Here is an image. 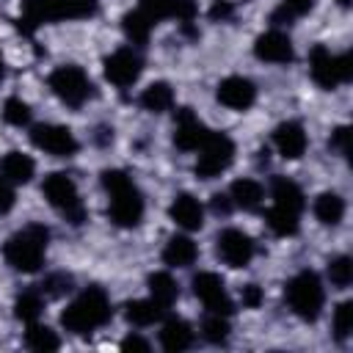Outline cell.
Instances as JSON below:
<instances>
[{
  "label": "cell",
  "mask_w": 353,
  "mask_h": 353,
  "mask_svg": "<svg viewBox=\"0 0 353 353\" xmlns=\"http://www.w3.org/2000/svg\"><path fill=\"white\" fill-rule=\"evenodd\" d=\"M17 201V193H14V185L8 179L0 176V215H6Z\"/></svg>",
  "instance_id": "ee69618b"
},
{
  "label": "cell",
  "mask_w": 353,
  "mask_h": 353,
  "mask_svg": "<svg viewBox=\"0 0 353 353\" xmlns=\"http://www.w3.org/2000/svg\"><path fill=\"white\" fill-rule=\"evenodd\" d=\"M229 317L226 314H215V312H207L204 323H201V336L210 342V345H223L229 339Z\"/></svg>",
  "instance_id": "d6a6232c"
},
{
  "label": "cell",
  "mask_w": 353,
  "mask_h": 353,
  "mask_svg": "<svg viewBox=\"0 0 353 353\" xmlns=\"http://www.w3.org/2000/svg\"><path fill=\"white\" fill-rule=\"evenodd\" d=\"M39 314H41V295L33 292V290L19 292L17 301H14V317L22 320L25 325H30V323L39 320Z\"/></svg>",
  "instance_id": "1f68e13d"
},
{
  "label": "cell",
  "mask_w": 353,
  "mask_h": 353,
  "mask_svg": "<svg viewBox=\"0 0 353 353\" xmlns=\"http://www.w3.org/2000/svg\"><path fill=\"white\" fill-rule=\"evenodd\" d=\"M168 218L185 229V232H199L204 226V207L199 204L196 196L190 193H176L174 201L168 204Z\"/></svg>",
  "instance_id": "e0dca14e"
},
{
  "label": "cell",
  "mask_w": 353,
  "mask_h": 353,
  "mask_svg": "<svg viewBox=\"0 0 353 353\" xmlns=\"http://www.w3.org/2000/svg\"><path fill=\"white\" fill-rule=\"evenodd\" d=\"M99 182L110 196V207H108L110 221L119 229H135L143 218V196L138 185L121 168H105L99 174Z\"/></svg>",
  "instance_id": "6da1fadb"
},
{
  "label": "cell",
  "mask_w": 353,
  "mask_h": 353,
  "mask_svg": "<svg viewBox=\"0 0 353 353\" xmlns=\"http://www.w3.org/2000/svg\"><path fill=\"white\" fill-rule=\"evenodd\" d=\"M25 345L30 350H39V353H47V350H58L61 347V339L52 328L47 325H39V323H30L28 331H25Z\"/></svg>",
  "instance_id": "f546056e"
},
{
  "label": "cell",
  "mask_w": 353,
  "mask_h": 353,
  "mask_svg": "<svg viewBox=\"0 0 353 353\" xmlns=\"http://www.w3.org/2000/svg\"><path fill=\"white\" fill-rule=\"evenodd\" d=\"M6 77V61H3V52H0V80Z\"/></svg>",
  "instance_id": "7dc6e473"
},
{
  "label": "cell",
  "mask_w": 353,
  "mask_h": 353,
  "mask_svg": "<svg viewBox=\"0 0 353 353\" xmlns=\"http://www.w3.org/2000/svg\"><path fill=\"white\" fill-rule=\"evenodd\" d=\"M141 108L149 110V113H165L174 108V88L165 83V80H157L152 85L143 88L141 94Z\"/></svg>",
  "instance_id": "484cf974"
},
{
  "label": "cell",
  "mask_w": 353,
  "mask_h": 353,
  "mask_svg": "<svg viewBox=\"0 0 353 353\" xmlns=\"http://www.w3.org/2000/svg\"><path fill=\"white\" fill-rule=\"evenodd\" d=\"M22 17L17 19V28L25 36H33L36 28L66 19V3L63 0H22L19 3Z\"/></svg>",
  "instance_id": "7c38bea8"
},
{
  "label": "cell",
  "mask_w": 353,
  "mask_h": 353,
  "mask_svg": "<svg viewBox=\"0 0 353 353\" xmlns=\"http://www.w3.org/2000/svg\"><path fill=\"white\" fill-rule=\"evenodd\" d=\"M353 334V301H342L334 309V336L345 342Z\"/></svg>",
  "instance_id": "d590c367"
},
{
  "label": "cell",
  "mask_w": 353,
  "mask_h": 353,
  "mask_svg": "<svg viewBox=\"0 0 353 353\" xmlns=\"http://www.w3.org/2000/svg\"><path fill=\"white\" fill-rule=\"evenodd\" d=\"M336 3H339V6H350V0H336Z\"/></svg>",
  "instance_id": "c3c4849f"
},
{
  "label": "cell",
  "mask_w": 353,
  "mask_h": 353,
  "mask_svg": "<svg viewBox=\"0 0 353 353\" xmlns=\"http://www.w3.org/2000/svg\"><path fill=\"white\" fill-rule=\"evenodd\" d=\"M229 199H232L234 207L251 212V210H259V204L265 199V190L256 179H234L232 188H229Z\"/></svg>",
  "instance_id": "cb8c5ba5"
},
{
  "label": "cell",
  "mask_w": 353,
  "mask_h": 353,
  "mask_svg": "<svg viewBox=\"0 0 353 353\" xmlns=\"http://www.w3.org/2000/svg\"><path fill=\"white\" fill-rule=\"evenodd\" d=\"M66 3V19H85L94 17L99 8V0H63Z\"/></svg>",
  "instance_id": "f35d334b"
},
{
  "label": "cell",
  "mask_w": 353,
  "mask_h": 353,
  "mask_svg": "<svg viewBox=\"0 0 353 353\" xmlns=\"http://www.w3.org/2000/svg\"><path fill=\"white\" fill-rule=\"evenodd\" d=\"M312 8H314V0H281V6L270 14V22H273L276 28H281V25H292L298 17L309 14Z\"/></svg>",
  "instance_id": "4dcf8cb0"
},
{
  "label": "cell",
  "mask_w": 353,
  "mask_h": 353,
  "mask_svg": "<svg viewBox=\"0 0 353 353\" xmlns=\"http://www.w3.org/2000/svg\"><path fill=\"white\" fill-rule=\"evenodd\" d=\"M254 55L268 63H290L295 58V50H292L290 36L281 33L279 28H273L254 39Z\"/></svg>",
  "instance_id": "2e32d148"
},
{
  "label": "cell",
  "mask_w": 353,
  "mask_h": 353,
  "mask_svg": "<svg viewBox=\"0 0 353 353\" xmlns=\"http://www.w3.org/2000/svg\"><path fill=\"white\" fill-rule=\"evenodd\" d=\"M196 152H199L196 176L215 179V176H221L232 165V160H234V141L226 132H207L204 143Z\"/></svg>",
  "instance_id": "52a82bcc"
},
{
  "label": "cell",
  "mask_w": 353,
  "mask_h": 353,
  "mask_svg": "<svg viewBox=\"0 0 353 353\" xmlns=\"http://www.w3.org/2000/svg\"><path fill=\"white\" fill-rule=\"evenodd\" d=\"M309 74H312V80H314L320 88L334 91L339 83H347V80L353 77L350 52L331 55L328 47L314 44V47L309 50Z\"/></svg>",
  "instance_id": "8992f818"
},
{
  "label": "cell",
  "mask_w": 353,
  "mask_h": 353,
  "mask_svg": "<svg viewBox=\"0 0 353 353\" xmlns=\"http://www.w3.org/2000/svg\"><path fill=\"white\" fill-rule=\"evenodd\" d=\"M199 256V248L196 243L188 237V234H174L168 237L165 248H163V262L168 268H190Z\"/></svg>",
  "instance_id": "7402d4cb"
},
{
  "label": "cell",
  "mask_w": 353,
  "mask_h": 353,
  "mask_svg": "<svg viewBox=\"0 0 353 353\" xmlns=\"http://www.w3.org/2000/svg\"><path fill=\"white\" fill-rule=\"evenodd\" d=\"M314 215L323 226H336L342 223L345 218V199L334 190H323L317 199H314Z\"/></svg>",
  "instance_id": "d4e9b609"
},
{
  "label": "cell",
  "mask_w": 353,
  "mask_h": 353,
  "mask_svg": "<svg viewBox=\"0 0 353 353\" xmlns=\"http://www.w3.org/2000/svg\"><path fill=\"white\" fill-rule=\"evenodd\" d=\"M265 223H268V229H270L273 234H279V237H292V234L301 229V215H295V212L281 210V207L273 204V207L265 212Z\"/></svg>",
  "instance_id": "83f0119b"
},
{
  "label": "cell",
  "mask_w": 353,
  "mask_h": 353,
  "mask_svg": "<svg viewBox=\"0 0 353 353\" xmlns=\"http://www.w3.org/2000/svg\"><path fill=\"white\" fill-rule=\"evenodd\" d=\"M121 350H135V353H149V342L138 334H130L121 339Z\"/></svg>",
  "instance_id": "f6af8a7d"
},
{
  "label": "cell",
  "mask_w": 353,
  "mask_h": 353,
  "mask_svg": "<svg viewBox=\"0 0 353 353\" xmlns=\"http://www.w3.org/2000/svg\"><path fill=\"white\" fill-rule=\"evenodd\" d=\"M218 102L226 105L229 110H248L254 102H256V85L243 77V74H229L218 83V91H215Z\"/></svg>",
  "instance_id": "4fadbf2b"
},
{
  "label": "cell",
  "mask_w": 353,
  "mask_h": 353,
  "mask_svg": "<svg viewBox=\"0 0 353 353\" xmlns=\"http://www.w3.org/2000/svg\"><path fill=\"white\" fill-rule=\"evenodd\" d=\"M270 196H273V204L281 207V210H290L295 215L303 212L306 207V199H303V190L298 188V182L287 179V176H273L270 179Z\"/></svg>",
  "instance_id": "d6986e66"
},
{
  "label": "cell",
  "mask_w": 353,
  "mask_h": 353,
  "mask_svg": "<svg viewBox=\"0 0 353 353\" xmlns=\"http://www.w3.org/2000/svg\"><path fill=\"white\" fill-rule=\"evenodd\" d=\"M218 256L229 268H245L254 259V240L240 229H223L218 234Z\"/></svg>",
  "instance_id": "9a60e30c"
},
{
  "label": "cell",
  "mask_w": 353,
  "mask_h": 353,
  "mask_svg": "<svg viewBox=\"0 0 353 353\" xmlns=\"http://www.w3.org/2000/svg\"><path fill=\"white\" fill-rule=\"evenodd\" d=\"M193 295L204 303L207 312H215V314H232L234 312V303L232 298L226 295V287H223V279L212 270H201L193 276Z\"/></svg>",
  "instance_id": "30bf717a"
},
{
  "label": "cell",
  "mask_w": 353,
  "mask_h": 353,
  "mask_svg": "<svg viewBox=\"0 0 353 353\" xmlns=\"http://www.w3.org/2000/svg\"><path fill=\"white\" fill-rule=\"evenodd\" d=\"M110 298L102 287H85L61 314V325L74 336H88L110 320Z\"/></svg>",
  "instance_id": "7a4b0ae2"
},
{
  "label": "cell",
  "mask_w": 353,
  "mask_h": 353,
  "mask_svg": "<svg viewBox=\"0 0 353 353\" xmlns=\"http://www.w3.org/2000/svg\"><path fill=\"white\" fill-rule=\"evenodd\" d=\"M160 345L168 350V353H179V350H188L193 345V328L188 320L182 317H168L160 328Z\"/></svg>",
  "instance_id": "44dd1931"
},
{
  "label": "cell",
  "mask_w": 353,
  "mask_h": 353,
  "mask_svg": "<svg viewBox=\"0 0 353 353\" xmlns=\"http://www.w3.org/2000/svg\"><path fill=\"white\" fill-rule=\"evenodd\" d=\"M232 207H234V204H232L229 196H223V193H215V196H212V210H215L218 215H229Z\"/></svg>",
  "instance_id": "bcb514c9"
},
{
  "label": "cell",
  "mask_w": 353,
  "mask_h": 353,
  "mask_svg": "<svg viewBox=\"0 0 353 353\" xmlns=\"http://www.w3.org/2000/svg\"><path fill=\"white\" fill-rule=\"evenodd\" d=\"M47 243H50V229L44 223H28L6 240L3 256L17 273H36L44 265Z\"/></svg>",
  "instance_id": "3957f363"
},
{
  "label": "cell",
  "mask_w": 353,
  "mask_h": 353,
  "mask_svg": "<svg viewBox=\"0 0 353 353\" xmlns=\"http://www.w3.org/2000/svg\"><path fill=\"white\" fill-rule=\"evenodd\" d=\"M328 143H331V149H336L339 154L347 157V154H350V130H347L345 124L336 127V130L331 132V141H328Z\"/></svg>",
  "instance_id": "b9f144b4"
},
{
  "label": "cell",
  "mask_w": 353,
  "mask_h": 353,
  "mask_svg": "<svg viewBox=\"0 0 353 353\" xmlns=\"http://www.w3.org/2000/svg\"><path fill=\"white\" fill-rule=\"evenodd\" d=\"M138 11L152 25H157V22H163V19L171 17V0H138Z\"/></svg>",
  "instance_id": "74e56055"
},
{
  "label": "cell",
  "mask_w": 353,
  "mask_h": 353,
  "mask_svg": "<svg viewBox=\"0 0 353 353\" xmlns=\"http://www.w3.org/2000/svg\"><path fill=\"white\" fill-rule=\"evenodd\" d=\"M47 83H50V91H52L63 105H69V108H80V105L91 97V80H88V74H85L80 66H74V63H66V66L52 69L50 77H47Z\"/></svg>",
  "instance_id": "ba28073f"
},
{
  "label": "cell",
  "mask_w": 353,
  "mask_h": 353,
  "mask_svg": "<svg viewBox=\"0 0 353 353\" xmlns=\"http://www.w3.org/2000/svg\"><path fill=\"white\" fill-rule=\"evenodd\" d=\"M207 124L190 110V108H179L174 116V146L182 152H196L204 138H207Z\"/></svg>",
  "instance_id": "5bb4252c"
},
{
  "label": "cell",
  "mask_w": 353,
  "mask_h": 353,
  "mask_svg": "<svg viewBox=\"0 0 353 353\" xmlns=\"http://www.w3.org/2000/svg\"><path fill=\"white\" fill-rule=\"evenodd\" d=\"M3 119H6V124H11V127H28L30 119H33V110H30V105H28L25 99L8 97V99L3 102Z\"/></svg>",
  "instance_id": "836d02e7"
},
{
  "label": "cell",
  "mask_w": 353,
  "mask_h": 353,
  "mask_svg": "<svg viewBox=\"0 0 353 353\" xmlns=\"http://www.w3.org/2000/svg\"><path fill=\"white\" fill-rule=\"evenodd\" d=\"M146 287H149V298H154L160 306H171L176 298H179V287H176V281L171 279V273H152L149 279H146Z\"/></svg>",
  "instance_id": "4316f807"
},
{
  "label": "cell",
  "mask_w": 353,
  "mask_h": 353,
  "mask_svg": "<svg viewBox=\"0 0 353 353\" xmlns=\"http://www.w3.org/2000/svg\"><path fill=\"white\" fill-rule=\"evenodd\" d=\"M0 174H3V179H8L11 185H28V182L33 179V174H36V163H33V157L25 154V152H8V154H3V160H0Z\"/></svg>",
  "instance_id": "ffe728a7"
},
{
  "label": "cell",
  "mask_w": 353,
  "mask_h": 353,
  "mask_svg": "<svg viewBox=\"0 0 353 353\" xmlns=\"http://www.w3.org/2000/svg\"><path fill=\"white\" fill-rule=\"evenodd\" d=\"M41 193L72 226H80L85 221V207H83L77 185H74V179L69 174H63V171L47 174L44 182H41Z\"/></svg>",
  "instance_id": "5b68a950"
},
{
  "label": "cell",
  "mask_w": 353,
  "mask_h": 353,
  "mask_svg": "<svg viewBox=\"0 0 353 353\" xmlns=\"http://www.w3.org/2000/svg\"><path fill=\"white\" fill-rule=\"evenodd\" d=\"M240 301H243L245 309H259L262 301H265V292H262L259 284H245V287L240 290Z\"/></svg>",
  "instance_id": "60d3db41"
},
{
  "label": "cell",
  "mask_w": 353,
  "mask_h": 353,
  "mask_svg": "<svg viewBox=\"0 0 353 353\" xmlns=\"http://www.w3.org/2000/svg\"><path fill=\"white\" fill-rule=\"evenodd\" d=\"M207 14H210L212 22H226V19L234 17V6H232L229 0H212V6H210Z\"/></svg>",
  "instance_id": "7bdbcfd3"
},
{
  "label": "cell",
  "mask_w": 353,
  "mask_h": 353,
  "mask_svg": "<svg viewBox=\"0 0 353 353\" xmlns=\"http://www.w3.org/2000/svg\"><path fill=\"white\" fill-rule=\"evenodd\" d=\"M273 146L279 149V154L284 160H298V157H303V152L309 146V138H306V132L298 121H281L273 130Z\"/></svg>",
  "instance_id": "ac0fdd59"
},
{
  "label": "cell",
  "mask_w": 353,
  "mask_h": 353,
  "mask_svg": "<svg viewBox=\"0 0 353 353\" xmlns=\"http://www.w3.org/2000/svg\"><path fill=\"white\" fill-rule=\"evenodd\" d=\"M102 66H105L108 83H113L116 88H130V85L141 77L143 61H141V55H138L132 47H119V50H113V52L102 61Z\"/></svg>",
  "instance_id": "8fae6325"
},
{
  "label": "cell",
  "mask_w": 353,
  "mask_h": 353,
  "mask_svg": "<svg viewBox=\"0 0 353 353\" xmlns=\"http://www.w3.org/2000/svg\"><path fill=\"white\" fill-rule=\"evenodd\" d=\"M30 143L52 157H72L80 149L74 132L61 124H36L30 130Z\"/></svg>",
  "instance_id": "9c48e42d"
},
{
  "label": "cell",
  "mask_w": 353,
  "mask_h": 353,
  "mask_svg": "<svg viewBox=\"0 0 353 353\" xmlns=\"http://www.w3.org/2000/svg\"><path fill=\"white\" fill-rule=\"evenodd\" d=\"M196 11H199V3L196 0H171V17H176L185 28L196 19Z\"/></svg>",
  "instance_id": "ab89813d"
},
{
  "label": "cell",
  "mask_w": 353,
  "mask_h": 353,
  "mask_svg": "<svg viewBox=\"0 0 353 353\" xmlns=\"http://www.w3.org/2000/svg\"><path fill=\"white\" fill-rule=\"evenodd\" d=\"M152 22L135 8V11H127L124 17H121V30H124V36H127V41H132V44H138V47H143L146 41H149V33H152Z\"/></svg>",
  "instance_id": "f1b7e54d"
},
{
  "label": "cell",
  "mask_w": 353,
  "mask_h": 353,
  "mask_svg": "<svg viewBox=\"0 0 353 353\" xmlns=\"http://www.w3.org/2000/svg\"><path fill=\"white\" fill-rule=\"evenodd\" d=\"M72 276L69 273H50V276H44V281H41V292L47 295V298H61V295H66L69 290H72Z\"/></svg>",
  "instance_id": "8d00e7d4"
},
{
  "label": "cell",
  "mask_w": 353,
  "mask_h": 353,
  "mask_svg": "<svg viewBox=\"0 0 353 353\" xmlns=\"http://www.w3.org/2000/svg\"><path fill=\"white\" fill-rule=\"evenodd\" d=\"M165 314V306H160L154 298H141V301H127L124 303V320L130 325H154L157 320H163Z\"/></svg>",
  "instance_id": "603a6c76"
},
{
  "label": "cell",
  "mask_w": 353,
  "mask_h": 353,
  "mask_svg": "<svg viewBox=\"0 0 353 353\" xmlns=\"http://www.w3.org/2000/svg\"><path fill=\"white\" fill-rule=\"evenodd\" d=\"M284 298H287V306L292 309L295 317H301L306 323H314L323 314L325 290H323V281L314 270H301L287 281Z\"/></svg>",
  "instance_id": "277c9868"
},
{
  "label": "cell",
  "mask_w": 353,
  "mask_h": 353,
  "mask_svg": "<svg viewBox=\"0 0 353 353\" xmlns=\"http://www.w3.org/2000/svg\"><path fill=\"white\" fill-rule=\"evenodd\" d=\"M328 279H331L334 287L345 290L353 281V259L350 256H334L328 262Z\"/></svg>",
  "instance_id": "e575fe53"
}]
</instances>
